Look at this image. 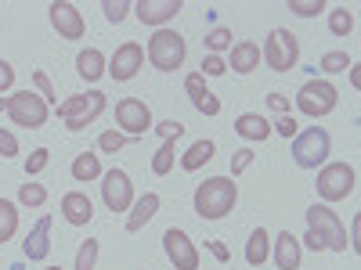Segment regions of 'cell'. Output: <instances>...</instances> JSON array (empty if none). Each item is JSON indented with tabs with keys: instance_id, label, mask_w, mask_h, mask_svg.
<instances>
[{
	"instance_id": "6da1fadb",
	"label": "cell",
	"mask_w": 361,
	"mask_h": 270,
	"mask_svg": "<svg viewBox=\"0 0 361 270\" xmlns=\"http://www.w3.org/2000/svg\"><path fill=\"white\" fill-rule=\"evenodd\" d=\"M235 202H238V184L231 176H209V180H202V184L195 188V198H192L199 220H224L235 209Z\"/></svg>"
},
{
	"instance_id": "7a4b0ae2",
	"label": "cell",
	"mask_w": 361,
	"mask_h": 270,
	"mask_svg": "<svg viewBox=\"0 0 361 270\" xmlns=\"http://www.w3.org/2000/svg\"><path fill=\"white\" fill-rule=\"evenodd\" d=\"M188 58V44L177 29H156L152 40H148V62L156 72H177Z\"/></svg>"
},
{
	"instance_id": "3957f363",
	"label": "cell",
	"mask_w": 361,
	"mask_h": 270,
	"mask_svg": "<svg viewBox=\"0 0 361 270\" xmlns=\"http://www.w3.org/2000/svg\"><path fill=\"white\" fill-rule=\"evenodd\" d=\"M105 112V94L102 90H87V94H73L69 101L58 105V119L66 123L69 134H80L87 130V123H94V119Z\"/></svg>"
},
{
	"instance_id": "277c9868",
	"label": "cell",
	"mask_w": 361,
	"mask_h": 270,
	"mask_svg": "<svg viewBox=\"0 0 361 270\" xmlns=\"http://www.w3.org/2000/svg\"><path fill=\"white\" fill-rule=\"evenodd\" d=\"M329 155H333V137L322 127H307L304 134L293 137V162L300 169H322Z\"/></svg>"
},
{
	"instance_id": "5b68a950",
	"label": "cell",
	"mask_w": 361,
	"mask_h": 270,
	"mask_svg": "<svg viewBox=\"0 0 361 270\" xmlns=\"http://www.w3.org/2000/svg\"><path fill=\"white\" fill-rule=\"evenodd\" d=\"M260 62L271 72H289L300 62V40L289 33V29H271L264 47H260Z\"/></svg>"
},
{
	"instance_id": "8992f818",
	"label": "cell",
	"mask_w": 361,
	"mask_h": 270,
	"mask_svg": "<svg viewBox=\"0 0 361 270\" xmlns=\"http://www.w3.org/2000/svg\"><path fill=\"white\" fill-rule=\"evenodd\" d=\"M314 188H318V198H325V202L350 198V195L357 191V173H354V166H347V162H325V166L318 169Z\"/></svg>"
},
{
	"instance_id": "52a82bcc",
	"label": "cell",
	"mask_w": 361,
	"mask_h": 270,
	"mask_svg": "<svg viewBox=\"0 0 361 270\" xmlns=\"http://www.w3.org/2000/svg\"><path fill=\"white\" fill-rule=\"evenodd\" d=\"M340 90L329 79H307L304 86L296 90V112H304L307 119H322L336 108Z\"/></svg>"
},
{
	"instance_id": "ba28073f",
	"label": "cell",
	"mask_w": 361,
	"mask_h": 270,
	"mask_svg": "<svg viewBox=\"0 0 361 270\" xmlns=\"http://www.w3.org/2000/svg\"><path fill=\"white\" fill-rule=\"evenodd\" d=\"M8 115L15 127H25V130H40L47 123V101L40 94H33V90H15V94L8 98Z\"/></svg>"
},
{
	"instance_id": "9c48e42d",
	"label": "cell",
	"mask_w": 361,
	"mask_h": 270,
	"mask_svg": "<svg viewBox=\"0 0 361 270\" xmlns=\"http://www.w3.org/2000/svg\"><path fill=\"white\" fill-rule=\"evenodd\" d=\"M307 227L318 231L333 252H347V245H350V242H347V227L340 224V217H336L329 205H318V202H314V205L307 209Z\"/></svg>"
},
{
	"instance_id": "30bf717a",
	"label": "cell",
	"mask_w": 361,
	"mask_h": 270,
	"mask_svg": "<svg viewBox=\"0 0 361 270\" xmlns=\"http://www.w3.org/2000/svg\"><path fill=\"white\" fill-rule=\"evenodd\" d=\"M116 127L127 137H145L156 123H152V112H148V105L141 98H119L116 101Z\"/></svg>"
},
{
	"instance_id": "8fae6325",
	"label": "cell",
	"mask_w": 361,
	"mask_h": 270,
	"mask_svg": "<svg viewBox=\"0 0 361 270\" xmlns=\"http://www.w3.org/2000/svg\"><path fill=\"white\" fill-rule=\"evenodd\" d=\"M102 198L109 205V213H127L134 205V184H130V173L112 166L109 173H102Z\"/></svg>"
},
{
	"instance_id": "7c38bea8",
	"label": "cell",
	"mask_w": 361,
	"mask_h": 270,
	"mask_svg": "<svg viewBox=\"0 0 361 270\" xmlns=\"http://www.w3.org/2000/svg\"><path fill=\"white\" fill-rule=\"evenodd\" d=\"M47 18H51L54 33L62 40H83L87 37V22H83L80 8L69 4V0H54V4L47 8Z\"/></svg>"
},
{
	"instance_id": "4fadbf2b",
	"label": "cell",
	"mask_w": 361,
	"mask_h": 270,
	"mask_svg": "<svg viewBox=\"0 0 361 270\" xmlns=\"http://www.w3.org/2000/svg\"><path fill=\"white\" fill-rule=\"evenodd\" d=\"M163 249H166V259L173 263V270H199V249L180 227H170L163 234Z\"/></svg>"
},
{
	"instance_id": "5bb4252c",
	"label": "cell",
	"mask_w": 361,
	"mask_h": 270,
	"mask_svg": "<svg viewBox=\"0 0 361 270\" xmlns=\"http://www.w3.org/2000/svg\"><path fill=\"white\" fill-rule=\"evenodd\" d=\"M141 62H145V47H141V44H134V40H127V44H119V47H116V54L109 58L105 72H109L116 83H127V79H134V76H137Z\"/></svg>"
},
{
	"instance_id": "9a60e30c",
	"label": "cell",
	"mask_w": 361,
	"mask_h": 270,
	"mask_svg": "<svg viewBox=\"0 0 361 270\" xmlns=\"http://www.w3.org/2000/svg\"><path fill=\"white\" fill-rule=\"evenodd\" d=\"M177 11H185V0H137L134 4V15L141 25H156L163 29Z\"/></svg>"
},
{
	"instance_id": "2e32d148",
	"label": "cell",
	"mask_w": 361,
	"mask_h": 270,
	"mask_svg": "<svg viewBox=\"0 0 361 270\" xmlns=\"http://www.w3.org/2000/svg\"><path fill=\"white\" fill-rule=\"evenodd\" d=\"M22 252L29 263H44L51 256V217H40L37 227L25 234V242H22Z\"/></svg>"
},
{
	"instance_id": "e0dca14e",
	"label": "cell",
	"mask_w": 361,
	"mask_h": 270,
	"mask_svg": "<svg viewBox=\"0 0 361 270\" xmlns=\"http://www.w3.org/2000/svg\"><path fill=\"white\" fill-rule=\"evenodd\" d=\"M62 217H66V224H73V227H87L90 220H94V202H90L83 191H69V195L62 198Z\"/></svg>"
},
{
	"instance_id": "ac0fdd59",
	"label": "cell",
	"mask_w": 361,
	"mask_h": 270,
	"mask_svg": "<svg viewBox=\"0 0 361 270\" xmlns=\"http://www.w3.org/2000/svg\"><path fill=\"white\" fill-rule=\"evenodd\" d=\"M271 245H275V263H279V270H300V259H304V252H300V238H296L293 231H282Z\"/></svg>"
},
{
	"instance_id": "d6986e66",
	"label": "cell",
	"mask_w": 361,
	"mask_h": 270,
	"mask_svg": "<svg viewBox=\"0 0 361 270\" xmlns=\"http://www.w3.org/2000/svg\"><path fill=\"white\" fill-rule=\"evenodd\" d=\"M231 72H238V76H250L253 69H260V44H253V40H238V44H231Z\"/></svg>"
},
{
	"instance_id": "ffe728a7",
	"label": "cell",
	"mask_w": 361,
	"mask_h": 270,
	"mask_svg": "<svg viewBox=\"0 0 361 270\" xmlns=\"http://www.w3.org/2000/svg\"><path fill=\"white\" fill-rule=\"evenodd\" d=\"M159 213V195L156 191H145L134 205H130V217H127V234H137L148 220Z\"/></svg>"
},
{
	"instance_id": "44dd1931",
	"label": "cell",
	"mask_w": 361,
	"mask_h": 270,
	"mask_svg": "<svg viewBox=\"0 0 361 270\" xmlns=\"http://www.w3.org/2000/svg\"><path fill=\"white\" fill-rule=\"evenodd\" d=\"M235 134L243 137V141H267L275 130H271V123H267L260 112H243V115L235 119Z\"/></svg>"
},
{
	"instance_id": "7402d4cb",
	"label": "cell",
	"mask_w": 361,
	"mask_h": 270,
	"mask_svg": "<svg viewBox=\"0 0 361 270\" xmlns=\"http://www.w3.org/2000/svg\"><path fill=\"white\" fill-rule=\"evenodd\" d=\"M76 72H80L87 83L102 79V76H105V54H102L98 47H87V51H80V54H76Z\"/></svg>"
},
{
	"instance_id": "603a6c76",
	"label": "cell",
	"mask_w": 361,
	"mask_h": 270,
	"mask_svg": "<svg viewBox=\"0 0 361 270\" xmlns=\"http://www.w3.org/2000/svg\"><path fill=\"white\" fill-rule=\"evenodd\" d=\"M214 152H217V144L214 141H209V137H202V141H195L192 148H188V152L185 155H180V169H199V166H206L209 159H214Z\"/></svg>"
},
{
	"instance_id": "cb8c5ba5",
	"label": "cell",
	"mask_w": 361,
	"mask_h": 270,
	"mask_svg": "<svg viewBox=\"0 0 361 270\" xmlns=\"http://www.w3.org/2000/svg\"><path fill=\"white\" fill-rule=\"evenodd\" d=\"M267 256H271V238H267L264 227H253L250 242H246V259H250V266H264Z\"/></svg>"
},
{
	"instance_id": "d4e9b609",
	"label": "cell",
	"mask_w": 361,
	"mask_h": 270,
	"mask_svg": "<svg viewBox=\"0 0 361 270\" xmlns=\"http://www.w3.org/2000/svg\"><path fill=\"white\" fill-rule=\"evenodd\" d=\"M73 180H76V184H90V180H102V162H98V155L80 152V155L73 159Z\"/></svg>"
},
{
	"instance_id": "484cf974",
	"label": "cell",
	"mask_w": 361,
	"mask_h": 270,
	"mask_svg": "<svg viewBox=\"0 0 361 270\" xmlns=\"http://www.w3.org/2000/svg\"><path fill=\"white\" fill-rule=\"evenodd\" d=\"M15 234H18V209H15V202L0 198V245L11 242Z\"/></svg>"
},
{
	"instance_id": "4316f807",
	"label": "cell",
	"mask_w": 361,
	"mask_h": 270,
	"mask_svg": "<svg viewBox=\"0 0 361 270\" xmlns=\"http://www.w3.org/2000/svg\"><path fill=\"white\" fill-rule=\"evenodd\" d=\"M173 159H177V141L166 137V141L159 144V152L152 155V173H156V176H166V173L173 169Z\"/></svg>"
},
{
	"instance_id": "83f0119b",
	"label": "cell",
	"mask_w": 361,
	"mask_h": 270,
	"mask_svg": "<svg viewBox=\"0 0 361 270\" xmlns=\"http://www.w3.org/2000/svg\"><path fill=\"white\" fill-rule=\"evenodd\" d=\"M329 33L333 37H350L354 33V11H347V4L329 11Z\"/></svg>"
},
{
	"instance_id": "f1b7e54d",
	"label": "cell",
	"mask_w": 361,
	"mask_h": 270,
	"mask_svg": "<svg viewBox=\"0 0 361 270\" xmlns=\"http://www.w3.org/2000/svg\"><path fill=\"white\" fill-rule=\"evenodd\" d=\"M18 202L29 205V209H44V202H47V188H44V184H33V180H25V184L18 188Z\"/></svg>"
},
{
	"instance_id": "f546056e",
	"label": "cell",
	"mask_w": 361,
	"mask_h": 270,
	"mask_svg": "<svg viewBox=\"0 0 361 270\" xmlns=\"http://www.w3.org/2000/svg\"><path fill=\"white\" fill-rule=\"evenodd\" d=\"M350 65H354V58L347 51H329V54H322V62H318L322 72H347Z\"/></svg>"
},
{
	"instance_id": "4dcf8cb0",
	"label": "cell",
	"mask_w": 361,
	"mask_h": 270,
	"mask_svg": "<svg viewBox=\"0 0 361 270\" xmlns=\"http://www.w3.org/2000/svg\"><path fill=\"white\" fill-rule=\"evenodd\" d=\"M98 252H102V245L94 242V238H87V242L80 245V252H76V266L73 270H94L98 266Z\"/></svg>"
},
{
	"instance_id": "1f68e13d",
	"label": "cell",
	"mask_w": 361,
	"mask_h": 270,
	"mask_svg": "<svg viewBox=\"0 0 361 270\" xmlns=\"http://www.w3.org/2000/svg\"><path fill=\"white\" fill-rule=\"evenodd\" d=\"M206 47H209V54H221V51H228V47H231V29H228V25L209 29V33H206Z\"/></svg>"
},
{
	"instance_id": "d6a6232c",
	"label": "cell",
	"mask_w": 361,
	"mask_h": 270,
	"mask_svg": "<svg viewBox=\"0 0 361 270\" xmlns=\"http://www.w3.org/2000/svg\"><path fill=\"white\" fill-rule=\"evenodd\" d=\"M47 162H51V152H47V148H33V152H29V159H25V180H33L37 173H44Z\"/></svg>"
},
{
	"instance_id": "836d02e7",
	"label": "cell",
	"mask_w": 361,
	"mask_h": 270,
	"mask_svg": "<svg viewBox=\"0 0 361 270\" xmlns=\"http://www.w3.org/2000/svg\"><path fill=\"white\" fill-rule=\"evenodd\" d=\"M102 11H105V18H109L112 25H119V22L127 18V11H134V4H130V0H105Z\"/></svg>"
},
{
	"instance_id": "e575fe53",
	"label": "cell",
	"mask_w": 361,
	"mask_h": 270,
	"mask_svg": "<svg viewBox=\"0 0 361 270\" xmlns=\"http://www.w3.org/2000/svg\"><path fill=\"white\" fill-rule=\"evenodd\" d=\"M127 141H130L127 134H119V130H105V134L98 137V148H102L105 155H116V152H119V148H123Z\"/></svg>"
},
{
	"instance_id": "d590c367",
	"label": "cell",
	"mask_w": 361,
	"mask_h": 270,
	"mask_svg": "<svg viewBox=\"0 0 361 270\" xmlns=\"http://www.w3.org/2000/svg\"><path fill=\"white\" fill-rule=\"evenodd\" d=\"M289 11L300 18H314L318 11H325V0H289Z\"/></svg>"
},
{
	"instance_id": "8d00e7d4",
	"label": "cell",
	"mask_w": 361,
	"mask_h": 270,
	"mask_svg": "<svg viewBox=\"0 0 361 270\" xmlns=\"http://www.w3.org/2000/svg\"><path fill=\"white\" fill-rule=\"evenodd\" d=\"M253 159H257V155H253V148H238V152L231 155V180H235V176H243V173L253 166Z\"/></svg>"
},
{
	"instance_id": "74e56055",
	"label": "cell",
	"mask_w": 361,
	"mask_h": 270,
	"mask_svg": "<svg viewBox=\"0 0 361 270\" xmlns=\"http://www.w3.org/2000/svg\"><path fill=\"white\" fill-rule=\"evenodd\" d=\"M228 72V62L221 54H206L202 58V65H199V76H224Z\"/></svg>"
},
{
	"instance_id": "f35d334b",
	"label": "cell",
	"mask_w": 361,
	"mask_h": 270,
	"mask_svg": "<svg viewBox=\"0 0 361 270\" xmlns=\"http://www.w3.org/2000/svg\"><path fill=\"white\" fill-rule=\"evenodd\" d=\"M185 90H188V98H192V105H199L209 90H206V76H199V72H192L188 79H185Z\"/></svg>"
},
{
	"instance_id": "ab89813d",
	"label": "cell",
	"mask_w": 361,
	"mask_h": 270,
	"mask_svg": "<svg viewBox=\"0 0 361 270\" xmlns=\"http://www.w3.org/2000/svg\"><path fill=\"white\" fill-rule=\"evenodd\" d=\"M33 83H37V90H40V98L47 101V108H51V105H58L54 83H51V76H47V72H33Z\"/></svg>"
},
{
	"instance_id": "60d3db41",
	"label": "cell",
	"mask_w": 361,
	"mask_h": 270,
	"mask_svg": "<svg viewBox=\"0 0 361 270\" xmlns=\"http://www.w3.org/2000/svg\"><path fill=\"white\" fill-rule=\"evenodd\" d=\"M152 130H159V134H163V141H166V137H173V141L185 137V123H177V119H163V123H159V127H152Z\"/></svg>"
},
{
	"instance_id": "b9f144b4",
	"label": "cell",
	"mask_w": 361,
	"mask_h": 270,
	"mask_svg": "<svg viewBox=\"0 0 361 270\" xmlns=\"http://www.w3.org/2000/svg\"><path fill=\"white\" fill-rule=\"evenodd\" d=\"M15 155H18V141H15V134L0 130V159H15Z\"/></svg>"
},
{
	"instance_id": "7bdbcfd3",
	"label": "cell",
	"mask_w": 361,
	"mask_h": 270,
	"mask_svg": "<svg viewBox=\"0 0 361 270\" xmlns=\"http://www.w3.org/2000/svg\"><path fill=\"white\" fill-rule=\"evenodd\" d=\"M271 130H279V134H282V137L289 141V137H296V134H300V123H296L293 115H282V119H279V123L271 127Z\"/></svg>"
},
{
	"instance_id": "ee69618b",
	"label": "cell",
	"mask_w": 361,
	"mask_h": 270,
	"mask_svg": "<svg viewBox=\"0 0 361 270\" xmlns=\"http://www.w3.org/2000/svg\"><path fill=\"white\" fill-rule=\"evenodd\" d=\"M15 86V69L0 58V94H8V90Z\"/></svg>"
},
{
	"instance_id": "f6af8a7d",
	"label": "cell",
	"mask_w": 361,
	"mask_h": 270,
	"mask_svg": "<svg viewBox=\"0 0 361 270\" xmlns=\"http://www.w3.org/2000/svg\"><path fill=\"white\" fill-rule=\"evenodd\" d=\"M202 115H209V119H214V115H221V98H214V94H206L199 105H195Z\"/></svg>"
},
{
	"instance_id": "bcb514c9",
	"label": "cell",
	"mask_w": 361,
	"mask_h": 270,
	"mask_svg": "<svg viewBox=\"0 0 361 270\" xmlns=\"http://www.w3.org/2000/svg\"><path fill=\"white\" fill-rule=\"evenodd\" d=\"M300 242H304L307 249H314V252H325V249H329V245H325V238H322L318 231H311V227H307V234L300 238Z\"/></svg>"
},
{
	"instance_id": "7dc6e473",
	"label": "cell",
	"mask_w": 361,
	"mask_h": 270,
	"mask_svg": "<svg viewBox=\"0 0 361 270\" xmlns=\"http://www.w3.org/2000/svg\"><path fill=\"white\" fill-rule=\"evenodd\" d=\"M267 105L275 112H282V115H289V98L286 94H267Z\"/></svg>"
},
{
	"instance_id": "c3c4849f",
	"label": "cell",
	"mask_w": 361,
	"mask_h": 270,
	"mask_svg": "<svg viewBox=\"0 0 361 270\" xmlns=\"http://www.w3.org/2000/svg\"><path fill=\"white\" fill-rule=\"evenodd\" d=\"M202 245H206V249H209V252H214V256H217V259H221V263H228V259H231V252H228V249H224V245H221V242H202Z\"/></svg>"
},
{
	"instance_id": "681fc988",
	"label": "cell",
	"mask_w": 361,
	"mask_h": 270,
	"mask_svg": "<svg viewBox=\"0 0 361 270\" xmlns=\"http://www.w3.org/2000/svg\"><path fill=\"white\" fill-rule=\"evenodd\" d=\"M350 83H354V86H361V72H357V65H350Z\"/></svg>"
},
{
	"instance_id": "f907efd6",
	"label": "cell",
	"mask_w": 361,
	"mask_h": 270,
	"mask_svg": "<svg viewBox=\"0 0 361 270\" xmlns=\"http://www.w3.org/2000/svg\"><path fill=\"white\" fill-rule=\"evenodd\" d=\"M0 112H8V98H0Z\"/></svg>"
},
{
	"instance_id": "816d5d0a",
	"label": "cell",
	"mask_w": 361,
	"mask_h": 270,
	"mask_svg": "<svg viewBox=\"0 0 361 270\" xmlns=\"http://www.w3.org/2000/svg\"><path fill=\"white\" fill-rule=\"evenodd\" d=\"M44 270H62V266H44Z\"/></svg>"
}]
</instances>
